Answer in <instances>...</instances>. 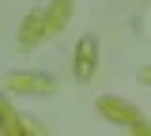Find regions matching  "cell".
<instances>
[{
	"mask_svg": "<svg viewBox=\"0 0 151 136\" xmlns=\"http://www.w3.org/2000/svg\"><path fill=\"white\" fill-rule=\"evenodd\" d=\"M94 57H98V42H94V38H83V42H79V60H76V76H79V79H91Z\"/></svg>",
	"mask_w": 151,
	"mask_h": 136,
	"instance_id": "obj_1",
	"label": "cell"
},
{
	"mask_svg": "<svg viewBox=\"0 0 151 136\" xmlns=\"http://www.w3.org/2000/svg\"><path fill=\"white\" fill-rule=\"evenodd\" d=\"M98 106H102V110H106L110 117H117V121H121V117H125V121H136V110H132L129 102H117V98H102Z\"/></svg>",
	"mask_w": 151,
	"mask_h": 136,
	"instance_id": "obj_2",
	"label": "cell"
}]
</instances>
